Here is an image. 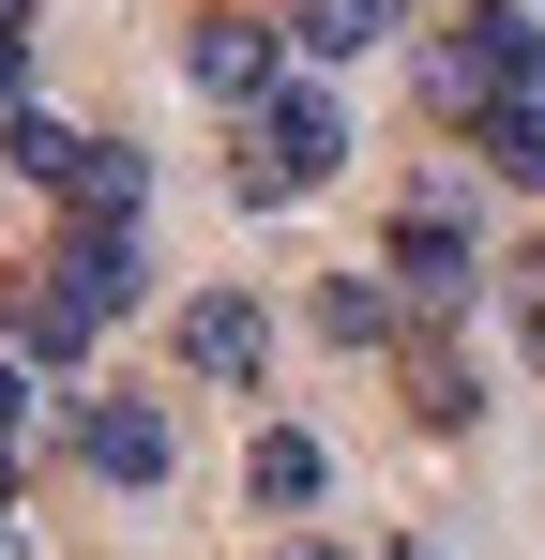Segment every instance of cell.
Returning <instances> with one entry per match:
<instances>
[{
  "label": "cell",
  "mask_w": 545,
  "mask_h": 560,
  "mask_svg": "<svg viewBox=\"0 0 545 560\" xmlns=\"http://www.w3.org/2000/svg\"><path fill=\"white\" fill-rule=\"evenodd\" d=\"M515 92H545V15L531 0H469L440 46H425V121H485V106H515Z\"/></svg>",
  "instance_id": "1"
},
{
  "label": "cell",
  "mask_w": 545,
  "mask_h": 560,
  "mask_svg": "<svg viewBox=\"0 0 545 560\" xmlns=\"http://www.w3.org/2000/svg\"><path fill=\"white\" fill-rule=\"evenodd\" d=\"M334 167H349V106H334V92H288V77H272V92L243 106V152H228L243 212H288V197H318Z\"/></svg>",
  "instance_id": "2"
},
{
  "label": "cell",
  "mask_w": 545,
  "mask_h": 560,
  "mask_svg": "<svg viewBox=\"0 0 545 560\" xmlns=\"http://www.w3.org/2000/svg\"><path fill=\"white\" fill-rule=\"evenodd\" d=\"M379 288H394V303H425V318H454V303L485 288V243H469V212H454L440 183L394 212V243H379Z\"/></svg>",
  "instance_id": "3"
},
{
  "label": "cell",
  "mask_w": 545,
  "mask_h": 560,
  "mask_svg": "<svg viewBox=\"0 0 545 560\" xmlns=\"http://www.w3.org/2000/svg\"><path fill=\"white\" fill-rule=\"evenodd\" d=\"M167 349H182V378H212V394H243V378L272 364V318L243 303V288H197V303L167 318Z\"/></svg>",
  "instance_id": "4"
},
{
  "label": "cell",
  "mask_w": 545,
  "mask_h": 560,
  "mask_svg": "<svg viewBox=\"0 0 545 560\" xmlns=\"http://www.w3.org/2000/svg\"><path fill=\"white\" fill-rule=\"evenodd\" d=\"M272 61H288V31H272V15H228V0L182 31V77H197L212 106H258V92H272Z\"/></svg>",
  "instance_id": "5"
},
{
  "label": "cell",
  "mask_w": 545,
  "mask_h": 560,
  "mask_svg": "<svg viewBox=\"0 0 545 560\" xmlns=\"http://www.w3.org/2000/svg\"><path fill=\"white\" fill-rule=\"evenodd\" d=\"M46 288L106 334V318H137V303H152V258H137V228H77V243L46 258Z\"/></svg>",
  "instance_id": "6"
},
{
  "label": "cell",
  "mask_w": 545,
  "mask_h": 560,
  "mask_svg": "<svg viewBox=\"0 0 545 560\" xmlns=\"http://www.w3.org/2000/svg\"><path fill=\"white\" fill-rule=\"evenodd\" d=\"M77 455L106 485H167V409L152 394H77Z\"/></svg>",
  "instance_id": "7"
},
{
  "label": "cell",
  "mask_w": 545,
  "mask_h": 560,
  "mask_svg": "<svg viewBox=\"0 0 545 560\" xmlns=\"http://www.w3.org/2000/svg\"><path fill=\"white\" fill-rule=\"evenodd\" d=\"M0 318H15V364H31V378H77V349H91V318H77V303H61V288H46V273H15V303H0Z\"/></svg>",
  "instance_id": "8"
},
{
  "label": "cell",
  "mask_w": 545,
  "mask_h": 560,
  "mask_svg": "<svg viewBox=\"0 0 545 560\" xmlns=\"http://www.w3.org/2000/svg\"><path fill=\"white\" fill-rule=\"evenodd\" d=\"M61 197H77V228H137V197H152V167H137L121 137H77V167H61Z\"/></svg>",
  "instance_id": "9"
},
{
  "label": "cell",
  "mask_w": 545,
  "mask_h": 560,
  "mask_svg": "<svg viewBox=\"0 0 545 560\" xmlns=\"http://www.w3.org/2000/svg\"><path fill=\"white\" fill-rule=\"evenodd\" d=\"M318 485H334V455H318L303 424H258V455H243V500H258V515H303Z\"/></svg>",
  "instance_id": "10"
},
{
  "label": "cell",
  "mask_w": 545,
  "mask_h": 560,
  "mask_svg": "<svg viewBox=\"0 0 545 560\" xmlns=\"http://www.w3.org/2000/svg\"><path fill=\"white\" fill-rule=\"evenodd\" d=\"M288 46H303V61H363V46H394V0H303Z\"/></svg>",
  "instance_id": "11"
},
{
  "label": "cell",
  "mask_w": 545,
  "mask_h": 560,
  "mask_svg": "<svg viewBox=\"0 0 545 560\" xmlns=\"http://www.w3.org/2000/svg\"><path fill=\"white\" fill-rule=\"evenodd\" d=\"M469 152H485L500 183H531V197H545V92H515V106H485V121H469Z\"/></svg>",
  "instance_id": "12"
},
{
  "label": "cell",
  "mask_w": 545,
  "mask_h": 560,
  "mask_svg": "<svg viewBox=\"0 0 545 560\" xmlns=\"http://www.w3.org/2000/svg\"><path fill=\"white\" fill-rule=\"evenodd\" d=\"M409 424H440V440H454V424H485V378L454 364L440 334H425V349H409Z\"/></svg>",
  "instance_id": "13"
},
{
  "label": "cell",
  "mask_w": 545,
  "mask_h": 560,
  "mask_svg": "<svg viewBox=\"0 0 545 560\" xmlns=\"http://www.w3.org/2000/svg\"><path fill=\"white\" fill-rule=\"evenodd\" d=\"M318 334H334V349H394V288H379V273H334V288H318Z\"/></svg>",
  "instance_id": "14"
},
{
  "label": "cell",
  "mask_w": 545,
  "mask_h": 560,
  "mask_svg": "<svg viewBox=\"0 0 545 560\" xmlns=\"http://www.w3.org/2000/svg\"><path fill=\"white\" fill-rule=\"evenodd\" d=\"M0 167L61 197V167H77V121H46V106H15V121H0Z\"/></svg>",
  "instance_id": "15"
},
{
  "label": "cell",
  "mask_w": 545,
  "mask_h": 560,
  "mask_svg": "<svg viewBox=\"0 0 545 560\" xmlns=\"http://www.w3.org/2000/svg\"><path fill=\"white\" fill-rule=\"evenodd\" d=\"M500 303H515V349L545 364V243H531V258H500Z\"/></svg>",
  "instance_id": "16"
},
{
  "label": "cell",
  "mask_w": 545,
  "mask_h": 560,
  "mask_svg": "<svg viewBox=\"0 0 545 560\" xmlns=\"http://www.w3.org/2000/svg\"><path fill=\"white\" fill-rule=\"evenodd\" d=\"M15 92H31V31H0V106H15Z\"/></svg>",
  "instance_id": "17"
},
{
  "label": "cell",
  "mask_w": 545,
  "mask_h": 560,
  "mask_svg": "<svg viewBox=\"0 0 545 560\" xmlns=\"http://www.w3.org/2000/svg\"><path fill=\"white\" fill-rule=\"evenodd\" d=\"M272 560H349V546H334V530H288V546H272Z\"/></svg>",
  "instance_id": "18"
},
{
  "label": "cell",
  "mask_w": 545,
  "mask_h": 560,
  "mask_svg": "<svg viewBox=\"0 0 545 560\" xmlns=\"http://www.w3.org/2000/svg\"><path fill=\"white\" fill-rule=\"evenodd\" d=\"M0 31H31V0H0Z\"/></svg>",
  "instance_id": "19"
},
{
  "label": "cell",
  "mask_w": 545,
  "mask_h": 560,
  "mask_svg": "<svg viewBox=\"0 0 545 560\" xmlns=\"http://www.w3.org/2000/svg\"><path fill=\"white\" fill-rule=\"evenodd\" d=\"M0 500H15V440H0Z\"/></svg>",
  "instance_id": "20"
},
{
  "label": "cell",
  "mask_w": 545,
  "mask_h": 560,
  "mask_svg": "<svg viewBox=\"0 0 545 560\" xmlns=\"http://www.w3.org/2000/svg\"><path fill=\"white\" fill-rule=\"evenodd\" d=\"M531 15H545V0H531Z\"/></svg>",
  "instance_id": "21"
}]
</instances>
